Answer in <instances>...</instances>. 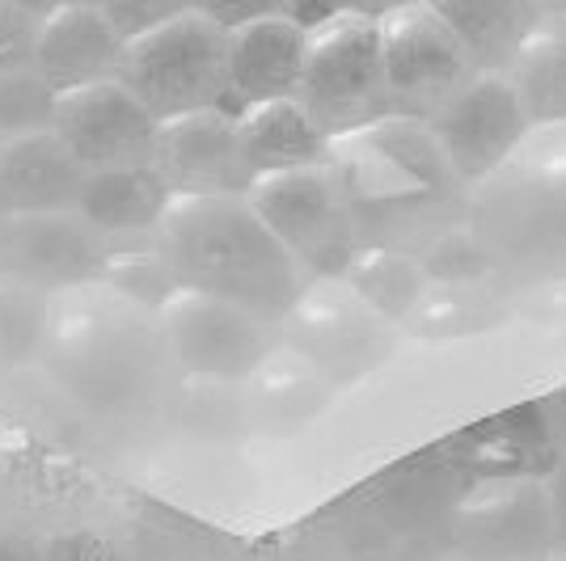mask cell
I'll use <instances>...</instances> for the list:
<instances>
[{
    "instance_id": "obj_6",
    "label": "cell",
    "mask_w": 566,
    "mask_h": 561,
    "mask_svg": "<svg viewBox=\"0 0 566 561\" xmlns=\"http://www.w3.org/2000/svg\"><path fill=\"white\" fill-rule=\"evenodd\" d=\"M427 4L457 30L473 64L512 60L537 22V0H427Z\"/></svg>"
},
{
    "instance_id": "obj_4",
    "label": "cell",
    "mask_w": 566,
    "mask_h": 561,
    "mask_svg": "<svg viewBox=\"0 0 566 561\" xmlns=\"http://www.w3.org/2000/svg\"><path fill=\"white\" fill-rule=\"evenodd\" d=\"M520 131H524V106L516 89L503 81H470L436 110L431 127L449 169L461 173H486L507 157Z\"/></svg>"
},
{
    "instance_id": "obj_5",
    "label": "cell",
    "mask_w": 566,
    "mask_h": 561,
    "mask_svg": "<svg viewBox=\"0 0 566 561\" xmlns=\"http://www.w3.org/2000/svg\"><path fill=\"white\" fill-rule=\"evenodd\" d=\"M308 30L287 9L229 25V76L245 106L301 94Z\"/></svg>"
},
{
    "instance_id": "obj_3",
    "label": "cell",
    "mask_w": 566,
    "mask_h": 561,
    "mask_svg": "<svg viewBox=\"0 0 566 561\" xmlns=\"http://www.w3.org/2000/svg\"><path fill=\"white\" fill-rule=\"evenodd\" d=\"M380 64L389 106L406 115H436L452 94L473 81V55L427 0H401L377 13Z\"/></svg>"
},
{
    "instance_id": "obj_2",
    "label": "cell",
    "mask_w": 566,
    "mask_h": 561,
    "mask_svg": "<svg viewBox=\"0 0 566 561\" xmlns=\"http://www.w3.org/2000/svg\"><path fill=\"white\" fill-rule=\"evenodd\" d=\"M296 97L326 140L352 136L359 127L385 118L389 89H385V64H380L377 13L338 9L308 30Z\"/></svg>"
},
{
    "instance_id": "obj_1",
    "label": "cell",
    "mask_w": 566,
    "mask_h": 561,
    "mask_svg": "<svg viewBox=\"0 0 566 561\" xmlns=\"http://www.w3.org/2000/svg\"><path fill=\"white\" fill-rule=\"evenodd\" d=\"M0 561H241L212 523L0 422Z\"/></svg>"
}]
</instances>
